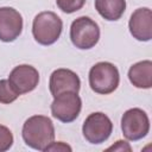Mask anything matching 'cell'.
I'll use <instances>...</instances> for the list:
<instances>
[{
	"label": "cell",
	"mask_w": 152,
	"mask_h": 152,
	"mask_svg": "<svg viewBox=\"0 0 152 152\" xmlns=\"http://www.w3.org/2000/svg\"><path fill=\"white\" fill-rule=\"evenodd\" d=\"M129 32L137 40L148 42L152 38V12L148 7L135 10L128 23Z\"/></svg>",
	"instance_id": "11"
},
{
	"label": "cell",
	"mask_w": 152,
	"mask_h": 152,
	"mask_svg": "<svg viewBox=\"0 0 152 152\" xmlns=\"http://www.w3.org/2000/svg\"><path fill=\"white\" fill-rule=\"evenodd\" d=\"M70 39L77 49H91L100 39V27L89 17H78L71 23Z\"/></svg>",
	"instance_id": "4"
},
{
	"label": "cell",
	"mask_w": 152,
	"mask_h": 152,
	"mask_svg": "<svg viewBox=\"0 0 152 152\" xmlns=\"http://www.w3.org/2000/svg\"><path fill=\"white\" fill-rule=\"evenodd\" d=\"M23 31V17L13 7H0V40H15Z\"/></svg>",
	"instance_id": "9"
},
{
	"label": "cell",
	"mask_w": 152,
	"mask_h": 152,
	"mask_svg": "<svg viewBox=\"0 0 152 152\" xmlns=\"http://www.w3.org/2000/svg\"><path fill=\"white\" fill-rule=\"evenodd\" d=\"M129 82L141 89H148L152 87V62L146 59L133 64L128 70Z\"/></svg>",
	"instance_id": "12"
},
{
	"label": "cell",
	"mask_w": 152,
	"mask_h": 152,
	"mask_svg": "<svg viewBox=\"0 0 152 152\" xmlns=\"http://www.w3.org/2000/svg\"><path fill=\"white\" fill-rule=\"evenodd\" d=\"M45 151H71V147L63 141H57V142H51Z\"/></svg>",
	"instance_id": "17"
},
{
	"label": "cell",
	"mask_w": 152,
	"mask_h": 152,
	"mask_svg": "<svg viewBox=\"0 0 152 152\" xmlns=\"http://www.w3.org/2000/svg\"><path fill=\"white\" fill-rule=\"evenodd\" d=\"M107 150L108 151H110V150H114V151H131L132 148H131V146H129L128 142H126L124 140H118L114 145H112Z\"/></svg>",
	"instance_id": "18"
},
{
	"label": "cell",
	"mask_w": 152,
	"mask_h": 152,
	"mask_svg": "<svg viewBox=\"0 0 152 152\" xmlns=\"http://www.w3.org/2000/svg\"><path fill=\"white\" fill-rule=\"evenodd\" d=\"M8 82L18 95H23L32 91L38 86L39 72L32 65L21 64L10 72Z\"/></svg>",
	"instance_id": "8"
},
{
	"label": "cell",
	"mask_w": 152,
	"mask_h": 152,
	"mask_svg": "<svg viewBox=\"0 0 152 152\" xmlns=\"http://www.w3.org/2000/svg\"><path fill=\"white\" fill-rule=\"evenodd\" d=\"M121 129L125 138L131 141L145 138L150 131L147 114L140 108H131L126 110L121 118Z\"/></svg>",
	"instance_id": "6"
},
{
	"label": "cell",
	"mask_w": 152,
	"mask_h": 152,
	"mask_svg": "<svg viewBox=\"0 0 152 152\" xmlns=\"http://www.w3.org/2000/svg\"><path fill=\"white\" fill-rule=\"evenodd\" d=\"M112 131L113 124L110 119L101 112L89 114L82 126L83 137L90 144L104 142L109 138Z\"/></svg>",
	"instance_id": "7"
},
{
	"label": "cell",
	"mask_w": 152,
	"mask_h": 152,
	"mask_svg": "<svg viewBox=\"0 0 152 152\" xmlns=\"http://www.w3.org/2000/svg\"><path fill=\"white\" fill-rule=\"evenodd\" d=\"M18 96L19 95L13 90L8 80H0V103H12Z\"/></svg>",
	"instance_id": "14"
},
{
	"label": "cell",
	"mask_w": 152,
	"mask_h": 152,
	"mask_svg": "<svg viewBox=\"0 0 152 152\" xmlns=\"http://www.w3.org/2000/svg\"><path fill=\"white\" fill-rule=\"evenodd\" d=\"M21 135L25 144L31 148L45 151L55 139V127L50 118L33 115L24 122Z\"/></svg>",
	"instance_id": "1"
},
{
	"label": "cell",
	"mask_w": 152,
	"mask_h": 152,
	"mask_svg": "<svg viewBox=\"0 0 152 152\" xmlns=\"http://www.w3.org/2000/svg\"><path fill=\"white\" fill-rule=\"evenodd\" d=\"M95 10L103 19L115 21L126 10V0H95Z\"/></svg>",
	"instance_id": "13"
},
{
	"label": "cell",
	"mask_w": 152,
	"mask_h": 152,
	"mask_svg": "<svg viewBox=\"0 0 152 152\" xmlns=\"http://www.w3.org/2000/svg\"><path fill=\"white\" fill-rule=\"evenodd\" d=\"M12 145H13L12 132L6 126L0 125V152H5L10 150Z\"/></svg>",
	"instance_id": "16"
},
{
	"label": "cell",
	"mask_w": 152,
	"mask_h": 152,
	"mask_svg": "<svg viewBox=\"0 0 152 152\" xmlns=\"http://www.w3.org/2000/svg\"><path fill=\"white\" fill-rule=\"evenodd\" d=\"M56 4L64 13H74L84 6L86 0H56Z\"/></svg>",
	"instance_id": "15"
},
{
	"label": "cell",
	"mask_w": 152,
	"mask_h": 152,
	"mask_svg": "<svg viewBox=\"0 0 152 152\" xmlns=\"http://www.w3.org/2000/svg\"><path fill=\"white\" fill-rule=\"evenodd\" d=\"M49 88L53 97L65 91H74L78 94L81 88V81L77 74L72 70L61 68L51 74Z\"/></svg>",
	"instance_id": "10"
},
{
	"label": "cell",
	"mask_w": 152,
	"mask_h": 152,
	"mask_svg": "<svg viewBox=\"0 0 152 152\" xmlns=\"http://www.w3.org/2000/svg\"><path fill=\"white\" fill-rule=\"evenodd\" d=\"M120 82L118 68L109 62H99L89 70V86L93 91L107 95L113 93Z\"/></svg>",
	"instance_id": "3"
},
{
	"label": "cell",
	"mask_w": 152,
	"mask_h": 152,
	"mask_svg": "<svg viewBox=\"0 0 152 152\" xmlns=\"http://www.w3.org/2000/svg\"><path fill=\"white\" fill-rule=\"evenodd\" d=\"M82 108V100L74 91H65L55 96L51 103V114L55 119L69 124L77 119Z\"/></svg>",
	"instance_id": "5"
},
{
	"label": "cell",
	"mask_w": 152,
	"mask_h": 152,
	"mask_svg": "<svg viewBox=\"0 0 152 152\" xmlns=\"http://www.w3.org/2000/svg\"><path fill=\"white\" fill-rule=\"evenodd\" d=\"M62 19L50 11L38 13L32 23L33 38L40 45H51L56 43L62 33Z\"/></svg>",
	"instance_id": "2"
}]
</instances>
